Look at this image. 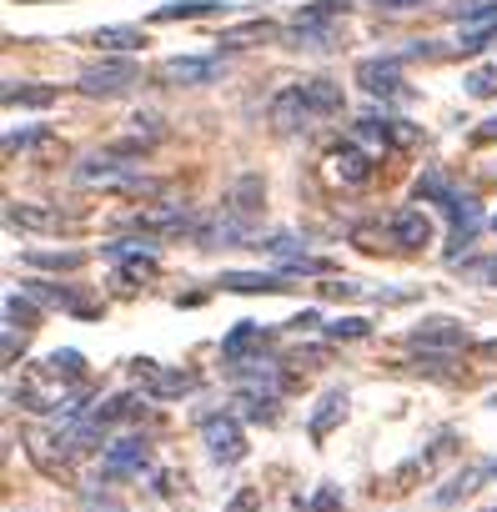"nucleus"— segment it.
I'll return each mask as SVG.
<instances>
[{
  "label": "nucleus",
  "instance_id": "obj_1",
  "mask_svg": "<svg viewBox=\"0 0 497 512\" xmlns=\"http://www.w3.org/2000/svg\"><path fill=\"white\" fill-rule=\"evenodd\" d=\"M342 106H347V96H342V81H327V76H317V81L282 86V91L272 96L267 116H272V126H277V131L297 136V131H312V126H322V121L342 116Z\"/></svg>",
  "mask_w": 497,
  "mask_h": 512
},
{
  "label": "nucleus",
  "instance_id": "obj_2",
  "mask_svg": "<svg viewBox=\"0 0 497 512\" xmlns=\"http://www.w3.org/2000/svg\"><path fill=\"white\" fill-rule=\"evenodd\" d=\"M412 196H417V201H442V211L452 216L447 262H457V251H467V246H472V236H477V226H482V211H477V201H472V196H462V191H457V186H452L447 176H437V171L417 176Z\"/></svg>",
  "mask_w": 497,
  "mask_h": 512
},
{
  "label": "nucleus",
  "instance_id": "obj_3",
  "mask_svg": "<svg viewBox=\"0 0 497 512\" xmlns=\"http://www.w3.org/2000/svg\"><path fill=\"white\" fill-rule=\"evenodd\" d=\"M201 442H206V457H211L216 467H236V462L246 457V432H241V422H236L231 412L206 417V422H201Z\"/></svg>",
  "mask_w": 497,
  "mask_h": 512
},
{
  "label": "nucleus",
  "instance_id": "obj_4",
  "mask_svg": "<svg viewBox=\"0 0 497 512\" xmlns=\"http://www.w3.org/2000/svg\"><path fill=\"white\" fill-rule=\"evenodd\" d=\"M342 16H347V0H312V6H302V11L292 16V41H297V51H302V46H307V51H322L327 26L342 21Z\"/></svg>",
  "mask_w": 497,
  "mask_h": 512
},
{
  "label": "nucleus",
  "instance_id": "obj_5",
  "mask_svg": "<svg viewBox=\"0 0 497 512\" xmlns=\"http://www.w3.org/2000/svg\"><path fill=\"white\" fill-rule=\"evenodd\" d=\"M136 81H141L136 61H126V56H111V61H101V66H86L76 86H81L86 96H121V91H131Z\"/></svg>",
  "mask_w": 497,
  "mask_h": 512
},
{
  "label": "nucleus",
  "instance_id": "obj_6",
  "mask_svg": "<svg viewBox=\"0 0 497 512\" xmlns=\"http://www.w3.org/2000/svg\"><path fill=\"white\" fill-rule=\"evenodd\" d=\"M277 342V332L272 327H257V322H236L226 337H221V357L231 362V367H252V362H262V352Z\"/></svg>",
  "mask_w": 497,
  "mask_h": 512
},
{
  "label": "nucleus",
  "instance_id": "obj_7",
  "mask_svg": "<svg viewBox=\"0 0 497 512\" xmlns=\"http://www.w3.org/2000/svg\"><path fill=\"white\" fill-rule=\"evenodd\" d=\"M352 141H357L362 151L382 156V151H392V146H407V141H417V131H412L407 121H387V116H362V121L352 126Z\"/></svg>",
  "mask_w": 497,
  "mask_h": 512
},
{
  "label": "nucleus",
  "instance_id": "obj_8",
  "mask_svg": "<svg viewBox=\"0 0 497 512\" xmlns=\"http://www.w3.org/2000/svg\"><path fill=\"white\" fill-rule=\"evenodd\" d=\"M372 151H362L357 141H342V146H332L327 151V181H337V186H367L372 181Z\"/></svg>",
  "mask_w": 497,
  "mask_h": 512
},
{
  "label": "nucleus",
  "instance_id": "obj_9",
  "mask_svg": "<svg viewBox=\"0 0 497 512\" xmlns=\"http://www.w3.org/2000/svg\"><path fill=\"white\" fill-rule=\"evenodd\" d=\"M81 186H141V171L126 166L121 151H101V156H86L81 171H76Z\"/></svg>",
  "mask_w": 497,
  "mask_h": 512
},
{
  "label": "nucleus",
  "instance_id": "obj_10",
  "mask_svg": "<svg viewBox=\"0 0 497 512\" xmlns=\"http://www.w3.org/2000/svg\"><path fill=\"white\" fill-rule=\"evenodd\" d=\"M407 342H412L417 352H457V347L472 342V332H467L462 322H452V317H427V322H417V327L407 332Z\"/></svg>",
  "mask_w": 497,
  "mask_h": 512
},
{
  "label": "nucleus",
  "instance_id": "obj_11",
  "mask_svg": "<svg viewBox=\"0 0 497 512\" xmlns=\"http://www.w3.org/2000/svg\"><path fill=\"white\" fill-rule=\"evenodd\" d=\"M101 472L106 477H141L151 472V442L146 437H121L101 452Z\"/></svg>",
  "mask_w": 497,
  "mask_h": 512
},
{
  "label": "nucleus",
  "instance_id": "obj_12",
  "mask_svg": "<svg viewBox=\"0 0 497 512\" xmlns=\"http://www.w3.org/2000/svg\"><path fill=\"white\" fill-rule=\"evenodd\" d=\"M387 236H392V246H402V251H422V246H432V216H427L422 206H397V211L387 216Z\"/></svg>",
  "mask_w": 497,
  "mask_h": 512
},
{
  "label": "nucleus",
  "instance_id": "obj_13",
  "mask_svg": "<svg viewBox=\"0 0 497 512\" xmlns=\"http://www.w3.org/2000/svg\"><path fill=\"white\" fill-rule=\"evenodd\" d=\"M156 76L171 81V86H211L221 76V61L216 56H171V61L156 66Z\"/></svg>",
  "mask_w": 497,
  "mask_h": 512
},
{
  "label": "nucleus",
  "instance_id": "obj_14",
  "mask_svg": "<svg viewBox=\"0 0 497 512\" xmlns=\"http://www.w3.org/2000/svg\"><path fill=\"white\" fill-rule=\"evenodd\" d=\"M357 86H362L367 96H382V101H387V96H397V91H402V56L362 61V66H357Z\"/></svg>",
  "mask_w": 497,
  "mask_h": 512
},
{
  "label": "nucleus",
  "instance_id": "obj_15",
  "mask_svg": "<svg viewBox=\"0 0 497 512\" xmlns=\"http://www.w3.org/2000/svg\"><path fill=\"white\" fill-rule=\"evenodd\" d=\"M21 292L36 302V307H61V312H81V317H91V307L76 297V287H61V282H41V277H26L21 282Z\"/></svg>",
  "mask_w": 497,
  "mask_h": 512
},
{
  "label": "nucleus",
  "instance_id": "obj_16",
  "mask_svg": "<svg viewBox=\"0 0 497 512\" xmlns=\"http://www.w3.org/2000/svg\"><path fill=\"white\" fill-rule=\"evenodd\" d=\"M136 377L146 382V397H181V392H196V372H161L156 362H136Z\"/></svg>",
  "mask_w": 497,
  "mask_h": 512
},
{
  "label": "nucleus",
  "instance_id": "obj_17",
  "mask_svg": "<svg viewBox=\"0 0 497 512\" xmlns=\"http://www.w3.org/2000/svg\"><path fill=\"white\" fill-rule=\"evenodd\" d=\"M6 221L16 231H61V211L56 206H36V201H11Z\"/></svg>",
  "mask_w": 497,
  "mask_h": 512
},
{
  "label": "nucleus",
  "instance_id": "obj_18",
  "mask_svg": "<svg viewBox=\"0 0 497 512\" xmlns=\"http://www.w3.org/2000/svg\"><path fill=\"white\" fill-rule=\"evenodd\" d=\"M216 287H226V292H262V297H282V292H292L282 272H226Z\"/></svg>",
  "mask_w": 497,
  "mask_h": 512
},
{
  "label": "nucleus",
  "instance_id": "obj_19",
  "mask_svg": "<svg viewBox=\"0 0 497 512\" xmlns=\"http://www.w3.org/2000/svg\"><path fill=\"white\" fill-rule=\"evenodd\" d=\"M141 402H146V397H136V392H116V397H106V402H96V407H91L86 417H91V422H96L101 432H111L116 422H131V417L141 412Z\"/></svg>",
  "mask_w": 497,
  "mask_h": 512
},
{
  "label": "nucleus",
  "instance_id": "obj_20",
  "mask_svg": "<svg viewBox=\"0 0 497 512\" xmlns=\"http://www.w3.org/2000/svg\"><path fill=\"white\" fill-rule=\"evenodd\" d=\"M226 11V0H176V6H161L151 11V26H171V21H201V16H216Z\"/></svg>",
  "mask_w": 497,
  "mask_h": 512
},
{
  "label": "nucleus",
  "instance_id": "obj_21",
  "mask_svg": "<svg viewBox=\"0 0 497 512\" xmlns=\"http://www.w3.org/2000/svg\"><path fill=\"white\" fill-rule=\"evenodd\" d=\"M186 226V206H176V201H161V206H146L141 216H136V231H181Z\"/></svg>",
  "mask_w": 497,
  "mask_h": 512
},
{
  "label": "nucleus",
  "instance_id": "obj_22",
  "mask_svg": "<svg viewBox=\"0 0 497 512\" xmlns=\"http://www.w3.org/2000/svg\"><path fill=\"white\" fill-rule=\"evenodd\" d=\"M56 86H36V81H11L6 86V106H31V111H41V106H56Z\"/></svg>",
  "mask_w": 497,
  "mask_h": 512
},
{
  "label": "nucleus",
  "instance_id": "obj_23",
  "mask_svg": "<svg viewBox=\"0 0 497 512\" xmlns=\"http://www.w3.org/2000/svg\"><path fill=\"white\" fill-rule=\"evenodd\" d=\"M236 407H241V417H262V422H272V417H277V392L241 387V392H236Z\"/></svg>",
  "mask_w": 497,
  "mask_h": 512
},
{
  "label": "nucleus",
  "instance_id": "obj_24",
  "mask_svg": "<svg viewBox=\"0 0 497 512\" xmlns=\"http://www.w3.org/2000/svg\"><path fill=\"white\" fill-rule=\"evenodd\" d=\"M36 317H41V307H36L26 292H11V297H6V332H31Z\"/></svg>",
  "mask_w": 497,
  "mask_h": 512
},
{
  "label": "nucleus",
  "instance_id": "obj_25",
  "mask_svg": "<svg viewBox=\"0 0 497 512\" xmlns=\"http://www.w3.org/2000/svg\"><path fill=\"white\" fill-rule=\"evenodd\" d=\"M91 46H106V51H136V46H146V36H141L136 26H101V31L91 36Z\"/></svg>",
  "mask_w": 497,
  "mask_h": 512
},
{
  "label": "nucleus",
  "instance_id": "obj_26",
  "mask_svg": "<svg viewBox=\"0 0 497 512\" xmlns=\"http://www.w3.org/2000/svg\"><path fill=\"white\" fill-rule=\"evenodd\" d=\"M26 262L46 267V272H76V267H86V251H31Z\"/></svg>",
  "mask_w": 497,
  "mask_h": 512
},
{
  "label": "nucleus",
  "instance_id": "obj_27",
  "mask_svg": "<svg viewBox=\"0 0 497 512\" xmlns=\"http://www.w3.org/2000/svg\"><path fill=\"white\" fill-rule=\"evenodd\" d=\"M41 367H46V372H56L61 382H81V377H86V357H81V352H71V347H66V352H51Z\"/></svg>",
  "mask_w": 497,
  "mask_h": 512
},
{
  "label": "nucleus",
  "instance_id": "obj_28",
  "mask_svg": "<svg viewBox=\"0 0 497 512\" xmlns=\"http://www.w3.org/2000/svg\"><path fill=\"white\" fill-rule=\"evenodd\" d=\"M342 407H347V392H327V397L317 402V412H312V437H327L332 422L342 417Z\"/></svg>",
  "mask_w": 497,
  "mask_h": 512
},
{
  "label": "nucleus",
  "instance_id": "obj_29",
  "mask_svg": "<svg viewBox=\"0 0 497 512\" xmlns=\"http://www.w3.org/2000/svg\"><path fill=\"white\" fill-rule=\"evenodd\" d=\"M492 41H497V21H487V26H462L457 51H462V56H477V51H487Z\"/></svg>",
  "mask_w": 497,
  "mask_h": 512
},
{
  "label": "nucleus",
  "instance_id": "obj_30",
  "mask_svg": "<svg viewBox=\"0 0 497 512\" xmlns=\"http://www.w3.org/2000/svg\"><path fill=\"white\" fill-rule=\"evenodd\" d=\"M267 36H272V26H267V21H252V26H236V31H221V41H216V46L236 51V46H246V41H267Z\"/></svg>",
  "mask_w": 497,
  "mask_h": 512
},
{
  "label": "nucleus",
  "instance_id": "obj_31",
  "mask_svg": "<svg viewBox=\"0 0 497 512\" xmlns=\"http://www.w3.org/2000/svg\"><path fill=\"white\" fill-rule=\"evenodd\" d=\"M452 16L462 26H487V21H497V0H467V6H457Z\"/></svg>",
  "mask_w": 497,
  "mask_h": 512
},
{
  "label": "nucleus",
  "instance_id": "obj_32",
  "mask_svg": "<svg viewBox=\"0 0 497 512\" xmlns=\"http://www.w3.org/2000/svg\"><path fill=\"white\" fill-rule=\"evenodd\" d=\"M41 141H51V131H46V126H26V131H6V156H16V151H31V146H41Z\"/></svg>",
  "mask_w": 497,
  "mask_h": 512
},
{
  "label": "nucleus",
  "instance_id": "obj_33",
  "mask_svg": "<svg viewBox=\"0 0 497 512\" xmlns=\"http://www.w3.org/2000/svg\"><path fill=\"white\" fill-rule=\"evenodd\" d=\"M372 327H367V317H337L332 327H327V337L332 342H357V337H367Z\"/></svg>",
  "mask_w": 497,
  "mask_h": 512
},
{
  "label": "nucleus",
  "instance_id": "obj_34",
  "mask_svg": "<svg viewBox=\"0 0 497 512\" xmlns=\"http://www.w3.org/2000/svg\"><path fill=\"white\" fill-rule=\"evenodd\" d=\"M462 272H467V277H477L482 287H497V256H482V262H467Z\"/></svg>",
  "mask_w": 497,
  "mask_h": 512
},
{
  "label": "nucleus",
  "instance_id": "obj_35",
  "mask_svg": "<svg viewBox=\"0 0 497 512\" xmlns=\"http://www.w3.org/2000/svg\"><path fill=\"white\" fill-rule=\"evenodd\" d=\"M467 91H472V96H492V91H497V66L472 71V76H467Z\"/></svg>",
  "mask_w": 497,
  "mask_h": 512
},
{
  "label": "nucleus",
  "instance_id": "obj_36",
  "mask_svg": "<svg viewBox=\"0 0 497 512\" xmlns=\"http://www.w3.org/2000/svg\"><path fill=\"white\" fill-rule=\"evenodd\" d=\"M312 512H342V492H337V487H322V492L312 497Z\"/></svg>",
  "mask_w": 497,
  "mask_h": 512
},
{
  "label": "nucleus",
  "instance_id": "obj_37",
  "mask_svg": "<svg viewBox=\"0 0 497 512\" xmlns=\"http://www.w3.org/2000/svg\"><path fill=\"white\" fill-rule=\"evenodd\" d=\"M231 512H257V492H252V487L236 492V497H231Z\"/></svg>",
  "mask_w": 497,
  "mask_h": 512
},
{
  "label": "nucleus",
  "instance_id": "obj_38",
  "mask_svg": "<svg viewBox=\"0 0 497 512\" xmlns=\"http://www.w3.org/2000/svg\"><path fill=\"white\" fill-rule=\"evenodd\" d=\"M482 136H487V141H497V116H492V121L482 126Z\"/></svg>",
  "mask_w": 497,
  "mask_h": 512
},
{
  "label": "nucleus",
  "instance_id": "obj_39",
  "mask_svg": "<svg viewBox=\"0 0 497 512\" xmlns=\"http://www.w3.org/2000/svg\"><path fill=\"white\" fill-rule=\"evenodd\" d=\"M492 231H497V211H492Z\"/></svg>",
  "mask_w": 497,
  "mask_h": 512
},
{
  "label": "nucleus",
  "instance_id": "obj_40",
  "mask_svg": "<svg viewBox=\"0 0 497 512\" xmlns=\"http://www.w3.org/2000/svg\"><path fill=\"white\" fill-rule=\"evenodd\" d=\"M492 407H497V397H492Z\"/></svg>",
  "mask_w": 497,
  "mask_h": 512
}]
</instances>
